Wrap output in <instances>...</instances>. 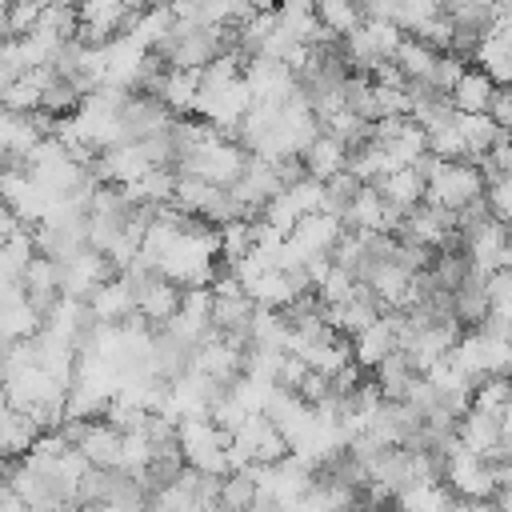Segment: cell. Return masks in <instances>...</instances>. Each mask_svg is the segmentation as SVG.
Here are the masks:
<instances>
[{"label":"cell","instance_id":"obj_28","mask_svg":"<svg viewBox=\"0 0 512 512\" xmlns=\"http://www.w3.org/2000/svg\"><path fill=\"white\" fill-rule=\"evenodd\" d=\"M284 196L292 200V208H296L300 216H312V212L324 208V180L304 176V180H296L292 188H284Z\"/></svg>","mask_w":512,"mask_h":512},{"label":"cell","instance_id":"obj_10","mask_svg":"<svg viewBox=\"0 0 512 512\" xmlns=\"http://www.w3.org/2000/svg\"><path fill=\"white\" fill-rule=\"evenodd\" d=\"M352 360H356V368H364V372H372L392 348H396V320H392V312H384L380 320H372L364 332H356L352 340Z\"/></svg>","mask_w":512,"mask_h":512},{"label":"cell","instance_id":"obj_5","mask_svg":"<svg viewBox=\"0 0 512 512\" xmlns=\"http://www.w3.org/2000/svg\"><path fill=\"white\" fill-rule=\"evenodd\" d=\"M228 192L236 196V204L244 208V216H248V220H256V216L264 212V204H268V200H276L284 188H280V176H276V168H272L268 160L248 156L244 172L228 184Z\"/></svg>","mask_w":512,"mask_h":512},{"label":"cell","instance_id":"obj_12","mask_svg":"<svg viewBox=\"0 0 512 512\" xmlns=\"http://www.w3.org/2000/svg\"><path fill=\"white\" fill-rule=\"evenodd\" d=\"M452 316L460 320V328H480L484 316H488V272L472 268L468 280L452 292Z\"/></svg>","mask_w":512,"mask_h":512},{"label":"cell","instance_id":"obj_23","mask_svg":"<svg viewBox=\"0 0 512 512\" xmlns=\"http://www.w3.org/2000/svg\"><path fill=\"white\" fill-rule=\"evenodd\" d=\"M316 20H320L336 40H344L348 32H356V28L364 24L356 0H316Z\"/></svg>","mask_w":512,"mask_h":512},{"label":"cell","instance_id":"obj_34","mask_svg":"<svg viewBox=\"0 0 512 512\" xmlns=\"http://www.w3.org/2000/svg\"><path fill=\"white\" fill-rule=\"evenodd\" d=\"M8 348H12V344H8L4 336H0V368H4V356H8Z\"/></svg>","mask_w":512,"mask_h":512},{"label":"cell","instance_id":"obj_1","mask_svg":"<svg viewBox=\"0 0 512 512\" xmlns=\"http://www.w3.org/2000/svg\"><path fill=\"white\" fill-rule=\"evenodd\" d=\"M412 168L424 176V200L444 212H464L484 196V172L472 160H436L432 152H424Z\"/></svg>","mask_w":512,"mask_h":512},{"label":"cell","instance_id":"obj_9","mask_svg":"<svg viewBox=\"0 0 512 512\" xmlns=\"http://www.w3.org/2000/svg\"><path fill=\"white\" fill-rule=\"evenodd\" d=\"M504 436V416H492V412H480V408H468L460 420H456V444L476 452V456H492L496 444Z\"/></svg>","mask_w":512,"mask_h":512},{"label":"cell","instance_id":"obj_2","mask_svg":"<svg viewBox=\"0 0 512 512\" xmlns=\"http://www.w3.org/2000/svg\"><path fill=\"white\" fill-rule=\"evenodd\" d=\"M176 444L188 468L208 476H228V432L212 424V416H184L176 420Z\"/></svg>","mask_w":512,"mask_h":512},{"label":"cell","instance_id":"obj_6","mask_svg":"<svg viewBox=\"0 0 512 512\" xmlns=\"http://www.w3.org/2000/svg\"><path fill=\"white\" fill-rule=\"evenodd\" d=\"M344 224L328 212H312V216H300L296 228L288 232V244L296 248L300 260H312V256H332L336 240H340Z\"/></svg>","mask_w":512,"mask_h":512},{"label":"cell","instance_id":"obj_31","mask_svg":"<svg viewBox=\"0 0 512 512\" xmlns=\"http://www.w3.org/2000/svg\"><path fill=\"white\" fill-rule=\"evenodd\" d=\"M452 512H500L496 500H456Z\"/></svg>","mask_w":512,"mask_h":512},{"label":"cell","instance_id":"obj_15","mask_svg":"<svg viewBox=\"0 0 512 512\" xmlns=\"http://www.w3.org/2000/svg\"><path fill=\"white\" fill-rule=\"evenodd\" d=\"M376 192H380L392 208H400V212L408 216L416 204H424V176H420L416 168H396V172H388V176L376 180Z\"/></svg>","mask_w":512,"mask_h":512},{"label":"cell","instance_id":"obj_32","mask_svg":"<svg viewBox=\"0 0 512 512\" xmlns=\"http://www.w3.org/2000/svg\"><path fill=\"white\" fill-rule=\"evenodd\" d=\"M16 228H20V224H16V216H12V212H8V204L0 200V240H4V236H12Z\"/></svg>","mask_w":512,"mask_h":512},{"label":"cell","instance_id":"obj_18","mask_svg":"<svg viewBox=\"0 0 512 512\" xmlns=\"http://www.w3.org/2000/svg\"><path fill=\"white\" fill-rule=\"evenodd\" d=\"M196 92H200V72L168 68L164 88H160V96H156V100H160L172 116H192V108H196Z\"/></svg>","mask_w":512,"mask_h":512},{"label":"cell","instance_id":"obj_21","mask_svg":"<svg viewBox=\"0 0 512 512\" xmlns=\"http://www.w3.org/2000/svg\"><path fill=\"white\" fill-rule=\"evenodd\" d=\"M40 328H44V316H40L24 296L0 308V336H4L8 344H24V340H32Z\"/></svg>","mask_w":512,"mask_h":512},{"label":"cell","instance_id":"obj_17","mask_svg":"<svg viewBox=\"0 0 512 512\" xmlns=\"http://www.w3.org/2000/svg\"><path fill=\"white\" fill-rule=\"evenodd\" d=\"M456 128H460V140H464V152L472 164L480 156H488L496 136H500V124L488 112H456Z\"/></svg>","mask_w":512,"mask_h":512},{"label":"cell","instance_id":"obj_14","mask_svg":"<svg viewBox=\"0 0 512 512\" xmlns=\"http://www.w3.org/2000/svg\"><path fill=\"white\" fill-rule=\"evenodd\" d=\"M304 168H308V176L312 180H332L336 172H344L348 168V148L336 140V136H328V132H320L308 148H304Z\"/></svg>","mask_w":512,"mask_h":512},{"label":"cell","instance_id":"obj_16","mask_svg":"<svg viewBox=\"0 0 512 512\" xmlns=\"http://www.w3.org/2000/svg\"><path fill=\"white\" fill-rule=\"evenodd\" d=\"M492 96H496V84L480 68H464V76L448 92V100H452L456 112H488L492 108Z\"/></svg>","mask_w":512,"mask_h":512},{"label":"cell","instance_id":"obj_13","mask_svg":"<svg viewBox=\"0 0 512 512\" xmlns=\"http://www.w3.org/2000/svg\"><path fill=\"white\" fill-rule=\"evenodd\" d=\"M416 364L408 360V352H400V348H392L376 368H372V384L380 388V396L384 400H404L408 396V388L416 384Z\"/></svg>","mask_w":512,"mask_h":512},{"label":"cell","instance_id":"obj_7","mask_svg":"<svg viewBox=\"0 0 512 512\" xmlns=\"http://www.w3.org/2000/svg\"><path fill=\"white\" fill-rule=\"evenodd\" d=\"M180 296H184V288L156 272V276L136 292V316L148 320L152 328H164V324L180 312Z\"/></svg>","mask_w":512,"mask_h":512},{"label":"cell","instance_id":"obj_4","mask_svg":"<svg viewBox=\"0 0 512 512\" xmlns=\"http://www.w3.org/2000/svg\"><path fill=\"white\" fill-rule=\"evenodd\" d=\"M116 280V268L104 252L96 248H80L76 256H68L60 264V296H76V300H88L100 284Z\"/></svg>","mask_w":512,"mask_h":512},{"label":"cell","instance_id":"obj_29","mask_svg":"<svg viewBox=\"0 0 512 512\" xmlns=\"http://www.w3.org/2000/svg\"><path fill=\"white\" fill-rule=\"evenodd\" d=\"M464 68H468L464 60H456V56H448V52H444V56H436V64H432L428 84H432L436 92H444V96H448V92H452V84L464 76Z\"/></svg>","mask_w":512,"mask_h":512},{"label":"cell","instance_id":"obj_25","mask_svg":"<svg viewBox=\"0 0 512 512\" xmlns=\"http://www.w3.org/2000/svg\"><path fill=\"white\" fill-rule=\"evenodd\" d=\"M436 16H444V12H440V0H396V4H392V24H396L404 36H412L420 24H428V20H436Z\"/></svg>","mask_w":512,"mask_h":512},{"label":"cell","instance_id":"obj_8","mask_svg":"<svg viewBox=\"0 0 512 512\" xmlns=\"http://www.w3.org/2000/svg\"><path fill=\"white\" fill-rule=\"evenodd\" d=\"M20 288H24V300L48 316V308L60 300V264H52L48 256H32L20 272Z\"/></svg>","mask_w":512,"mask_h":512},{"label":"cell","instance_id":"obj_27","mask_svg":"<svg viewBox=\"0 0 512 512\" xmlns=\"http://www.w3.org/2000/svg\"><path fill=\"white\" fill-rule=\"evenodd\" d=\"M356 276L352 272H344V268H336L332 264V272L320 280V288H316V296H320V304L328 308V304H344V300H352L356 296Z\"/></svg>","mask_w":512,"mask_h":512},{"label":"cell","instance_id":"obj_20","mask_svg":"<svg viewBox=\"0 0 512 512\" xmlns=\"http://www.w3.org/2000/svg\"><path fill=\"white\" fill-rule=\"evenodd\" d=\"M392 504L400 512H452L456 496L444 488V480H428V484H412V488L396 492Z\"/></svg>","mask_w":512,"mask_h":512},{"label":"cell","instance_id":"obj_19","mask_svg":"<svg viewBox=\"0 0 512 512\" xmlns=\"http://www.w3.org/2000/svg\"><path fill=\"white\" fill-rule=\"evenodd\" d=\"M472 64H476V68H480L496 88H512V48H508L496 32H488V36L480 40V48H476Z\"/></svg>","mask_w":512,"mask_h":512},{"label":"cell","instance_id":"obj_11","mask_svg":"<svg viewBox=\"0 0 512 512\" xmlns=\"http://www.w3.org/2000/svg\"><path fill=\"white\" fill-rule=\"evenodd\" d=\"M84 304H88V312H92L96 324H124V320L136 316V296L128 292V284L120 276L108 280V284H100Z\"/></svg>","mask_w":512,"mask_h":512},{"label":"cell","instance_id":"obj_22","mask_svg":"<svg viewBox=\"0 0 512 512\" xmlns=\"http://www.w3.org/2000/svg\"><path fill=\"white\" fill-rule=\"evenodd\" d=\"M216 504H220V512H248L252 504H260V488H256L252 468H240V472L220 476V496H216Z\"/></svg>","mask_w":512,"mask_h":512},{"label":"cell","instance_id":"obj_24","mask_svg":"<svg viewBox=\"0 0 512 512\" xmlns=\"http://www.w3.org/2000/svg\"><path fill=\"white\" fill-rule=\"evenodd\" d=\"M436 56H440V52L424 48L416 36H404V40H400V48H396V56H392V64H396V72H400L404 80H428V72H432V64H436Z\"/></svg>","mask_w":512,"mask_h":512},{"label":"cell","instance_id":"obj_30","mask_svg":"<svg viewBox=\"0 0 512 512\" xmlns=\"http://www.w3.org/2000/svg\"><path fill=\"white\" fill-rule=\"evenodd\" d=\"M424 48H432V52H448V44H452V24H448V16H436V20H428V24H420L416 32H412Z\"/></svg>","mask_w":512,"mask_h":512},{"label":"cell","instance_id":"obj_3","mask_svg":"<svg viewBox=\"0 0 512 512\" xmlns=\"http://www.w3.org/2000/svg\"><path fill=\"white\" fill-rule=\"evenodd\" d=\"M444 488L456 500H496V492H500L492 464L460 444H452V452L444 456Z\"/></svg>","mask_w":512,"mask_h":512},{"label":"cell","instance_id":"obj_33","mask_svg":"<svg viewBox=\"0 0 512 512\" xmlns=\"http://www.w3.org/2000/svg\"><path fill=\"white\" fill-rule=\"evenodd\" d=\"M492 32H496V36H500V40H504V44L512 48V20H500V24L492 28Z\"/></svg>","mask_w":512,"mask_h":512},{"label":"cell","instance_id":"obj_26","mask_svg":"<svg viewBox=\"0 0 512 512\" xmlns=\"http://www.w3.org/2000/svg\"><path fill=\"white\" fill-rule=\"evenodd\" d=\"M488 316L512 324V272L508 268H496L488 276Z\"/></svg>","mask_w":512,"mask_h":512}]
</instances>
